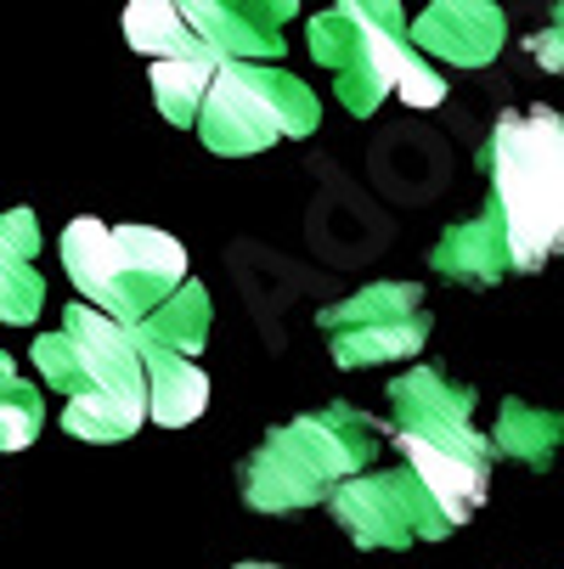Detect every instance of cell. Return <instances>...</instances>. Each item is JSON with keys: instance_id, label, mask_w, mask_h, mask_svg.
I'll use <instances>...</instances> for the list:
<instances>
[{"instance_id": "obj_22", "label": "cell", "mask_w": 564, "mask_h": 569, "mask_svg": "<svg viewBox=\"0 0 564 569\" xmlns=\"http://www.w3.org/2000/svg\"><path fill=\"white\" fill-rule=\"evenodd\" d=\"M40 299H46V282L34 277V266L0 249V321H18L23 328V321L40 316Z\"/></svg>"}, {"instance_id": "obj_5", "label": "cell", "mask_w": 564, "mask_h": 569, "mask_svg": "<svg viewBox=\"0 0 564 569\" xmlns=\"http://www.w3.org/2000/svg\"><path fill=\"white\" fill-rule=\"evenodd\" d=\"M316 119H321V108H316L310 86L294 79L288 68L226 62L204 113H198V136L220 158H249V152H266L277 141L310 136Z\"/></svg>"}, {"instance_id": "obj_14", "label": "cell", "mask_w": 564, "mask_h": 569, "mask_svg": "<svg viewBox=\"0 0 564 569\" xmlns=\"http://www.w3.org/2000/svg\"><path fill=\"white\" fill-rule=\"evenodd\" d=\"M220 68H226V57H215L204 40H192L187 51H176L165 62H152V102H158V113H165L170 124H198Z\"/></svg>"}, {"instance_id": "obj_1", "label": "cell", "mask_w": 564, "mask_h": 569, "mask_svg": "<svg viewBox=\"0 0 564 569\" xmlns=\"http://www.w3.org/2000/svg\"><path fill=\"white\" fill-rule=\"evenodd\" d=\"M34 367L46 389L68 395L62 429L73 440L113 446L147 423V361L125 321L73 305L62 316V333L34 339Z\"/></svg>"}, {"instance_id": "obj_26", "label": "cell", "mask_w": 564, "mask_h": 569, "mask_svg": "<svg viewBox=\"0 0 564 569\" xmlns=\"http://www.w3.org/2000/svg\"><path fill=\"white\" fill-rule=\"evenodd\" d=\"M237 569H271V563H237Z\"/></svg>"}, {"instance_id": "obj_15", "label": "cell", "mask_w": 564, "mask_h": 569, "mask_svg": "<svg viewBox=\"0 0 564 569\" xmlns=\"http://www.w3.org/2000/svg\"><path fill=\"white\" fill-rule=\"evenodd\" d=\"M209 321H215V305L204 293V282H181L165 305H158L141 328H130L141 345H158V350H176V356H198L209 345Z\"/></svg>"}, {"instance_id": "obj_7", "label": "cell", "mask_w": 564, "mask_h": 569, "mask_svg": "<svg viewBox=\"0 0 564 569\" xmlns=\"http://www.w3.org/2000/svg\"><path fill=\"white\" fill-rule=\"evenodd\" d=\"M389 406H395V440H429V446H452V451H468V457H492V440L479 435L468 418H474V389L468 383H452L446 372L435 367H413L389 378Z\"/></svg>"}, {"instance_id": "obj_2", "label": "cell", "mask_w": 564, "mask_h": 569, "mask_svg": "<svg viewBox=\"0 0 564 569\" xmlns=\"http://www.w3.org/2000/svg\"><path fill=\"white\" fill-rule=\"evenodd\" d=\"M479 164L492 176L486 209L503 226L514 271H542L553 254H564V113H503Z\"/></svg>"}, {"instance_id": "obj_12", "label": "cell", "mask_w": 564, "mask_h": 569, "mask_svg": "<svg viewBox=\"0 0 564 569\" xmlns=\"http://www.w3.org/2000/svg\"><path fill=\"white\" fill-rule=\"evenodd\" d=\"M407 51H413V40H407V18H389V23L362 46V57H356L350 68H339V73H334L339 102H345L356 119L378 113V102L395 91V79H400V62H407Z\"/></svg>"}, {"instance_id": "obj_25", "label": "cell", "mask_w": 564, "mask_h": 569, "mask_svg": "<svg viewBox=\"0 0 564 569\" xmlns=\"http://www.w3.org/2000/svg\"><path fill=\"white\" fill-rule=\"evenodd\" d=\"M525 51H531L547 73H564V7H553V18L525 40Z\"/></svg>"}, {"instance_id": "obj_4", "label": "cell", "mask_w": 564, "mask_h": 569, "mask_svg": "<svg viewBox=\"0 0 564 569\" xmlns=\"http://www.w3.org/2000/svg\"><path fill=\"white\" fill-rule=\"evenodd\" d=\"M62 266L91 310L141 328V321L187 282V249L158 226H102L91 214L68 220Z\"/></svg>"}, {"instance_id": "obj_8", "label": "cell", "mask_w": 564, "mask_h": 569, "mask_svg": "<svg viewBox=\"0 0 564 569\" xmlns=\"http://www.w3.org/2000/svg\"><path fill=\"white\" fill-rule=\"evenodd\" d=\"M503 34L508 23H503V7H492V0H452V7L441 0L407 29L418 57H435L452 68H486L503 51Z\"/></svg>"}, {"instance_id": "obj_16", "label": "cell", "mask_w": 564, "mask_h": 569, "mask_svg": "<svg viewBox=\"0 0 564 569\" xmlns=\"http://www.w3.org/2000/svg\"><path fill=\"white\" fill-rule=\"evenodd\" d=\"M400 18V7H389V0H373V7H356V0H345V7H328L321 18H310V51L316 62H328L334 73L350 68L362 57V46L389 23Z\"/></svg>"}, {"instance_id": "obj_11", "label": "cell", "mask_w": 564, "mask_h": 569, "mask_svg": "<svg viewBox=\"0 0 564 569\" xmlns=\"http://www.w3.org/2000/svg\"><path fill=\"white\" fill-rule=\"evenodd\" d=\"M429 260H435L441 277L468 282V288H492V282H503V277L514 271L508 242H503V226H497L492 209L474 214V220H463V226H446Z\"/></svg>"}, {"instance_id": "obj_19", "label": "cell", "mask_w": 564, "mask_h": 569, "mask_svg": "<svg viewBox=\"0 0 564 569\" xmlns=\"http://www.w3.org/2000/svg\"><path fill=\"white\" fill-rule=\"evenodd\" d=\"M424 310V288L413 282H373L339 305H328L316 321L321 333H345V328H367V321H400V316H418Z\"/></svg>"}, {"instance_id": "obj_10", "label": "cell", "mask_w": 564, "mask_h": 569, "mask_svg": "<svg viewBox=\"0 0 564 569\" xmlns=\"http://www.w3.org/2000/svg\"><path fill=\"white\" fill-rule=\"evenodd\" d=\"M400 451H407V468L418 473V485L429 491V502L441 508L452 530L479 513V502L492 491V457H468V451L429 446V440H400Z\"/></svg>"}, {"instance_id": "obj_17", "label": "cell", "mask_w": 564, "mask_h": 569, "mask_svg": "<svg viewBox=\"0 0 564 569\" xmlns=\"http://www.w3.org/2000/svg\"><path fill=\"white\" fill-rule=\"evenodd\" d=\"M424 339H429V310L400 316V321H367V328L328 333V350H334L339 367H384V361H400V356H418Z\"/></svg>"}, {"instance_id": "obj_3", "label": "cell", "mask_w": 564, "mask_h": 569, "mask_svg": "<svg viewBox=\"0 0 564 569\" xmlns=\"http://www.w3.org/2000/svg\"><path fill=\"white\" fill-rule=\"evenodd\" d=\"M378 457V429L367 412L334 400L321 412H305L283 429H271L255 457H244V502L260 513H299L316 502H334L339 485L367 473Z\"/></svg>"}, {"instance_id": "obj_6", "label": "cell", "mask_w": 564, "mask_h": 569, "mask_svg": "<svg viewBox=\"0 0 564 569\" xmlns=\"http://www.w3.org/2000/svg\"><path fill=\"white\" fill-rule=\"evenodd\" d=\"M334 519L356 547H413V541H435L452 525L441 519V508L429 502V491L418 485L413 468H389V473H356L350 485L334 491Z\"/></svg>"}, {"instance_id": "obj_13", "label": "cell", "mask_w": 564, "mask_h": 569, "mask_svg": "<svg viewBox=\"0 0 564 569\" xmlns=\"http://www.w3.org/2000/svg\"><path fill=\"white\" fill-rule=\"evenodd\" d=\"M141 345V339H136ZM141 361H147V418L165 423V429H187L204 418L209 406V378L176 356V350H158V345H141Z\"/></svg>"}, {"instance_id": "obj_18", "label": "cell", "mask_w": 564, "mask_h": 569, "mask_svg": "<svg viewBox=\"0 0 564 569\" xmlns=\"http://www.w3.org/2000/svg\"><path fill=\"white\" fill-rule=\"evenodd\" d=\"M558 446H564V412H542V406H525V400H503V423L492 435L497 457H514L525 468H547Z\"/></svg>"}, {"instance_id": "obj_9", "label": "cell", "mask_w": 564, "mask_h": 569, "mask_svg": "<svg viewBox=\"0 0 564 569\" xmlns=\"http://www.w3.org/2000/svg\"><path fill=\"white\" fill-rule=\"evenodd\" d=\"M187 29L226 62H277L283 57V18L294 7H226V0H187Z\"/></svg>"}, {"instance_id": "obj_21", "label": "cell", "mask_w": 564, "mask_h": 569, "mask_svg": "<svg viewBox=\"0 0 564 569\" xmlns=\"http://www.w3.org/2000/svg\"><path fill=\"white\" fill-rule=\"evenodd\" d=\"M40 423H46V400H40V389L18 378V361H12V356H0V451H23V446H34Z\"/></svg>"}, {"instance_id": "obj_24", "label": "cell", "mask_w": 564, "mask_h": 569, "mask_svg": "<svg viewBox=\"0 0 564 569\" xmlns=\"http://www.w3.org/2000/svg\"><path fill=\"white\" fill-rule=\"evenodd\" d=\"M0 249L34 266V254H40V231H34V214H29V209H7V214H0Z\"/></svg>"}, {"instance_id": "obj_23", "label": "cell", "mask_w": 564, "mask_h": 569, "mask_svg": "<svg viewBox=\"0 0 564 569\" xmlns=\"http://www.w3.org/2000/svg\"><path fill=\"white\" fill-rule=\"evenodd\" d=\"M395 97L407 102V108H418V113H429V108L446 102V73H441L429 57L407 51V62H400V79H395Z\"/></svg>"}, {"instance_id": "obj_20", "label": "cell", "mask_w": 564, "mask_h": 569, "mask_svg": "<svg viewBox=\"0 0 564 569\" xmlns=\"http://www.w3.org/2000/svg\"><path fill=\"white\" fill-rule=\"evenodd\" d=\"M125 40H130L141 57L165 62V57L187 51L198 34L187 29L181 7H170V0H136V7H125Z\"/></svg>"}]
</instances>
